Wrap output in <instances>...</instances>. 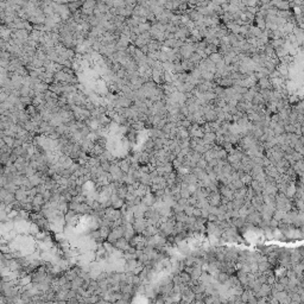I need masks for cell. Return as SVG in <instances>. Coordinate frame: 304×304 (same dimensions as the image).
Instances as JSON below:
<instances>
[{"label": "cell", "instance_id": "1", "mask_svg": "<svg viewBox=\"0 0 304 304\" xmlns=\"http://www.w3.org/2000/svg\"><path fill=\"white\" fill-rule=\"evenodd\" d=\"M276 7L278 10H282V11H286V10L291 8V5H290V1H288V0H277Z\"/></svg>", "mask_w": 304, "mask_h": 304}]
</instances>
